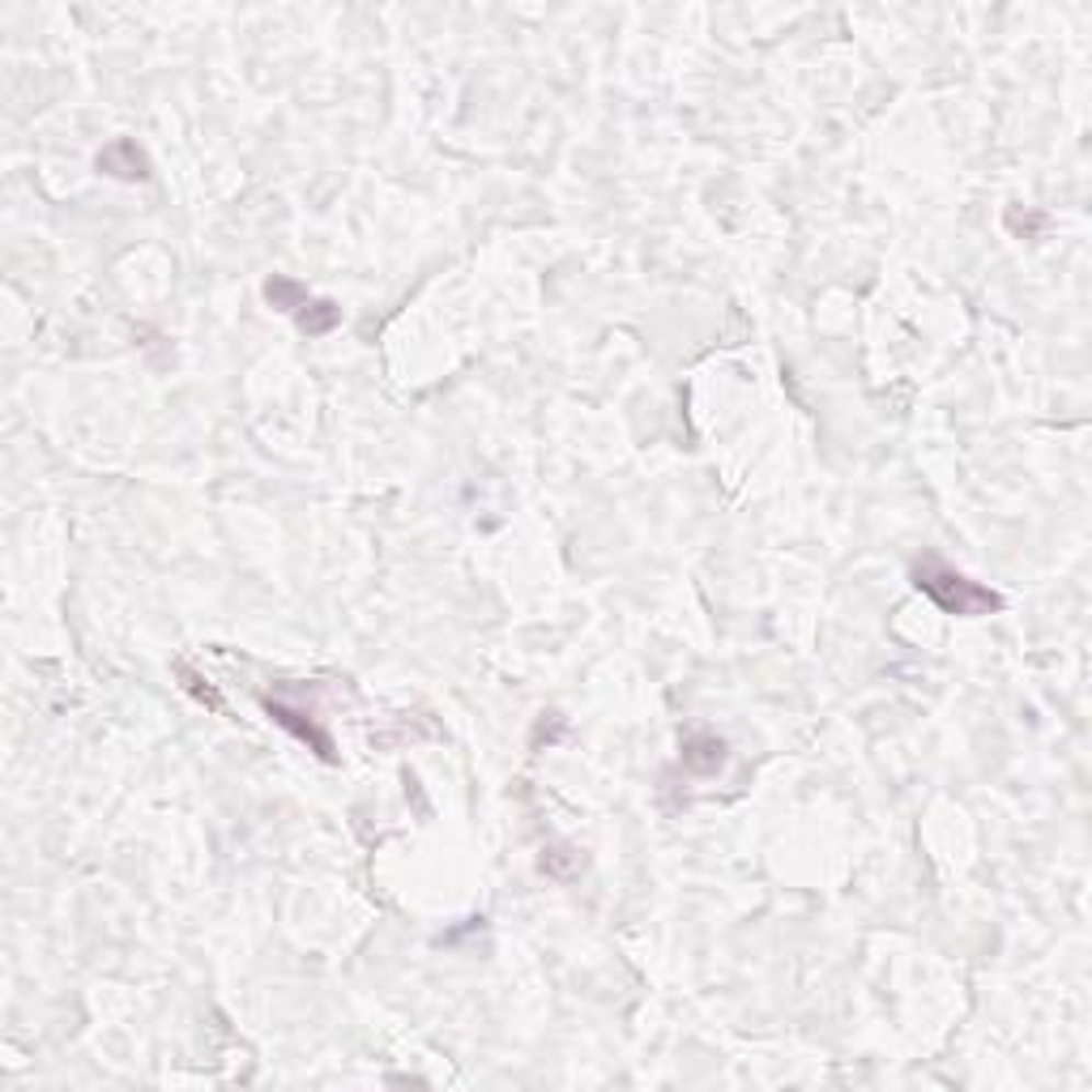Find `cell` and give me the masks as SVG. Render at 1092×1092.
Wrapping results in <instances>:
<instances>
[{"mask_svg": "<svg viewBox=\"0 0 1092 1092\" xmlns=\"http://www.w3.org/2000/svg\"><path fill=\"white\" fill-rule=\"evenodd\" d=\"M913 585L918 593H926L931 602H935L943 615H960V619H981V615H994V611H1003V598L994 593V589L977 585L969 581L965 572H956V568H947L943 559H922V564H913Z\"/></svg>", "mask_w": 1092, "mask_h": 1092, "instance_id": "1", "label": "cell"}, {"mask_svg": "<svg viewBox=\"0 0 1092 1092\" xmlns=\"http://www.w3.org/2000/svg\"><path fill=\"white\" fill-rule=\"evenodd\" d=\"M265 713H270V717L277 721V726H282V730H291V735H295L299 742H308V747H312L320 760H329V764L338 760V755H333V739H329V735H325V730L316 726L312 713H299V708H291V704H282V701H265Z\"/></svg>", "mask_w": 1092, "mask_h": 1092, "instance_id": "2", "label": "cell"}, {"mask_svg": "<svg viewBox=\"0 0 1092 1092\" xmlns=\"http://www.w3.org/2000/svg\"><path fill=\"white\" fill-rule=\"evenodd\" d=\"M99 171H107L116 180H150V162L137 150V141H128V137H120L116 146H107L99 155Z\"/></svg>", "mask_w": 1092, "mask_h": 1092, "instance_id": "3", "label": "cell"}, {"mask_svg": "<svg viewBox=\"0 0 1092 1092\" xmlns=\"http://www.w3.org/2000/svg\"><path fill=\"white\" fill-rule=\"evenodd\" d=\"M683 764L692 769V773H717L721 764H726V742L717 739V735H708V730H701V735H687L683 739Z\"/></svg>", "mask_w": 1092, "mask_h": 1092, "instance_id": "4", "label": "cell"}, {"mask_svg": "<svg viewBox=\"0 0 1092 1092\" xmlns=\"http://www.w3.org/2000/svg\"><path fill=\"white\" fill-rule=\"evenodd\" d=\"M295 320H299L304 333H329V329H338L342 312H338V304H329V299H308V304L295 312Z\"/></svg>", "mask_w": 1092, "mask_h": 1092, "instance_id": "5", "label": "cell"}, {"mask_svg": "<svg viewBox=\"0 0 1092 1092\" xmlns=\"http://www.w3.org/2000/svg\"><path fill=\"white\" fill-rule=\"evenodd\" d=\"M265 299H270L277 312H299L308 304V291L299 282H291V277H270L265 282Z\"/></svg>", "mask_w": 1092, "mask_h": 1092, "instance_id": "6", "label": "cell"}, {"mask_svg": "<svg viewBox=\"0 0 1092 1092\" xmlns=\"http://www.w3.org/2000/svg\"><path fill=\"white\" fill-rule=\"evenodd\" d=\"M175 674L184 679V687H189V692H193V696H196V701H201V704H209L214 713L223 708V696H218V692L209 687V679H201V674H196V670H193V666H189V662L175 666Z\"/></svg>", "mask_w": 1092, "mask_h": 1092, "instance_id": "7", "label": "cell"}]
</instances>
